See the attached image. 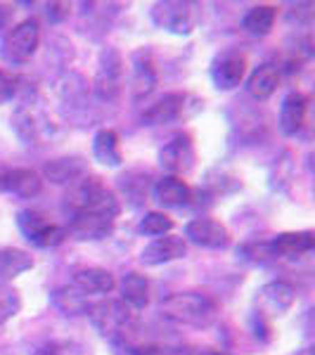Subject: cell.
<instances>
[{"mask_svg": "<svg viewBox=\"0 0 315 355\" xmlns=\"http://www.w3.org/2000/svg\"><path fill=\"white\" fill-rule=\"evenodd\" d=\"M219 313V303L209 294H199V291H178V294H171L162 301V315L169 322L194 329L211 327Z\"/></svg>", "mask_w": 315, "mask_h": 355, "instance_id": "obj_1", "label": "cell"}, {"mask_svg": "<svg viewBox=\"0 0 315 355\" xmlns=\"http://www.w3.org/2000/svg\"><path fill=\"white\" fill-rule=\"evenodd\" d=\"M88 315L93 327L114 343H124L126 336L137 327V313L124 301H100L88 308Z\"/></svg>", "mask_w": 315, "mask_h": 355, "instance_id": "obj_2", "label": "cell"}, {"mask_svg": "<svg viewBox=\"0 0 315 355\" xmlns=\"http://www.w3.org/2000/svg\"><path fill=\"white\" fill-rule=\"evenodd\" d=\"M71 211H85V214H97L117 220V216L121 214V204L100 178H83L74 190Z\"/></svg>", "mask_w": 315, "mask_h": 355, "instance_id": "obj_3", "label": "cell"}, {"mask_svg": "<svg viewBox=\"0 0 315 355\" xmlns=\"http://www.w3.org/2000/svg\"><path fill=\"white\" fill-rule=\"evenodd\" d=\"M38 45H41V26H38L36 19H24L5 33L0 55L12 67L26 64V62L36 55Z\"/></svg>", "mask_w": 315, "mask_h": 355, "instance_id": "obj_4", "label": "cell"}, {"mask_svg": "<svg viewBox=\"0 0 315 355\" xmlns=\"http://www.w3.org/2000/svg\"><path fill=\"white\" fill-rule=\"evenodd\" d=\"M17 227L33 246H41V249H53L60 246L67 239V227L55 225L50 223L41 211L36 209H24L17 214Z\"/></svg>", "mask_w": 315, "mask_h": 355, "instance_id": "obj_5", "label": "cell"}, {"mask_svg": "<svg viewBox=\"0 0 315 355\" xmlns=\"http://www.w3.org/2000/svg\"><path fill=\"white\" fill-rule=\"evenodd\" d=\"M152 21L164 31H171L176 36H187L197 26L199 10L194 3H178V0L157 3L152 8Z\"/></svg>", "mask_w": 315, "mask_h": 355, "instance_id": "obj_6", "label": "cell"}, {"mask_svg": "<svg viewBox=\"0 0 315 355\" xmlns=\"http://www.w3.org/2000/svg\"><path fill=\"white\" fill-rule=\"evenodd\" d=\"M124 81V57L114 48L102 50L100 62H97V76H95V95L105 102L117 100L121 93Z\"/></svg>", "mask_w": 315, "mask_h": 355, "instance_id": "obj_7", "label": "cell"}, {"mask_svg": "<svg viewBox=\"0 0 315 355\" xmlns=\"http://www.w3.org/2000/svg\"><path fill=\"white\" fill-rule=\"evenodd\" d=\"M194 159H197V154H194L192 137L185 133L171 137L162 150H159V164H162V168L169 171L176 178L180 173H187L194 166Z\"/></svg>", "mask_w": 315, "mask_h": 355, "instance_id": "obj_8", "label": "cell"}, {"mask_svg": "<svg viewBox=\"0 0 315 355\" xmlns=\"http://www.w3.org/2000/svg\"><path fill=\"white\" fill-rule=\"evenodd\" d=\"M185 237L194 246H202V249H211V251H221L230 246V232H228V227L214 218H192L185 225Z\"/></svg>", "mask_w": 315, "mask_h": 355, "instance_id": "obj_9", "label": "cell"}, {"mask_svg": "<svg viewBox=\"0 0 315 355\" xmlns=\"http://www.w3.org/2000/svg\"><path fill=\"white\" fill-rule=\"evenodd\" d=\"M247 73V60L239 53H223L211 64V81L219 90H235L244 81Z\"/></svg>", "mask_w": 315, "mask_h": 355, "instance_id": "obj_10", "label": "cell"}, {"mask_svg": "<svg viewBox=\"0 0 315 355\" xmlns=\"http://www.w3.org/2000/svg\"><path fill=\"white\" fill-rule=\"evenodd\" d=\"M112 232H114L112 218H105V216H97V214H85V211H71L69 214L67 234H74L76 239L97 242V239L110 237Z\"/></svg>", "mask_w": 315, "mask_h": 355, "instance_id": "obj_11", "label": "cell"}, {"mask_svg": "<svg viewBox=\"0 0 315 355\" xmlns=\"http://www.w3.org/2000/svg\"><path fill=\"white\" fill-rule=\"evenodd\" d=\"M187 254V244L185 239L178 234H164V237L152 239L150 244L142 249L140 261L145 266H164V263L178 261Z\"/></svg>", "mask_w": 315, "mask_h": 355, "instance_id": "obj_12", "label": "cell"}, {"mask_svg": "<svg viewBox=\"0 0 315 355\" xmlns=\"http://www.w3.org/2000/svg\"><path fill=\"white\" fill-rule=\"evenodd\" d=\"M43 190V178L36 171L12 168L3 173V192H10L22 199H33Z\"/></svg>", "mask_w": 315, "mask_h": 355, "instance_id": "obj_13", "label": "cell"}, {"mask_svg": "<svg viewBox=\"0 0 315 355\" xmlns=\"http://www.w3.org/2000/svg\"><path fill=\"white\" fill-rule=\"evenodd\" d=\"M315 246V237L313 232H282L278 237H273L271 242H266V251L268 256H301L308 254Z\"/></svg>", "mask_w": 315, "mask_h": 355, "instance_id": "obj_14", "label": "cell"}, {"mask_svg": "<svg viewBox=\"0 0 315 355\" xmlns=\"http://www.w3.org/2000/svg\"><path fill=\"white\" fill-rule=\"evenodd\" d=\"M261 306L266 308L271 315H282L287 313L296 301V289L291 287L289 282H282V279H275V282L263 284L259 291Z\"/></svg>", "mask_w": 315, "mask_h": 355, "instance_id": "obj_15", "label": "cell"}, {"mask_svg": "<svg viewBox=\"0 0 315 355\" xmlns=\"http://www.w3.org/2000/svg\"><path fill=\"white\" fill-rule=\"evenodd\" d=\"M71 287H76L81 294H112L117 289V279L105 268H83L74 272Z\"/></svg>", "mask_w": 315, "mask_h": 355, "instance_id": "obj_16", "label": "cell"}, {"mask_svg": "<svg viewBox=\"0 0 315 355\" xmlns=\"http://www.w3.org/2000/svg\"><path fill=\"white\" fill-rule=\"evenodd\" d=\"M154 199L166 209H182V206L190 204L192 190L182 178L176 175H166L154 185Z\"/></svg>", "mask_w": 315, "mask_h": 355, "instance_id": "obj_17", "label": "cell"}, {"mask_svg": "<svg viewBox=\"0 0 315 355\" xmlns=\"http://www.w3.org/2000/svg\"><path fill=\"white\" fill-rule=\"evenodd\" d=\"M12 128H15V133L26 142V145H38V142L43 140L48 125H45L41 114L33 110V107L22 105V107H17L15 114H12Z\"/></svg>", "mask_w": 315, "mask_h": 355, "instance_id": "obj_18", "label": "cell"}, {"mask_svg": "<svg viewBox=\"0 0 315 355\" xmlns=\"http://www.w3.org/2000/svg\"><path fill=\"white\" fill-rule=\"evenodd\" d=\"M185 102H187V95H182V93L164 95L159 102H154L150 110H145L142 121L147 125H162V123L176 121V119H180L182 112H185Z\"/></svg>", "mask_w": 315, "mask_h": 355, "instance_id": "obj_19", "label": "cell"}, {"mask_svg": "<svg viewBox=\"0 0 315 355\" xmlns=\"http://www.w3.org/2000/svg\"><path fill=\"white\" fill-rule=\"evenodd\" d=\"M306 110H308V102L306 97L301 93H289L280 105V130L282 135H296L306 123Z\"/></svg>", "mask_w": 315, "mask_h": 355, "instance_id": "obj_20", "label": "cell"}, {"mask_svg": "<svg viewBox=\"0 0 315 355\" xmlns=\"http://www.w3.org/2000/svg\"><path fill=\"white\" fill-rule=\"evenodd\" d=\"M133 97L135 100H142V97H147L154 90V85H157V69H154V62H152V55L147 53V50H137L133 53Z\"/></svg>", "mask_w": 315, "mask_h": 355, "instance_id": "obj_21", "label": "cell"}, {"mask_svg": "<svg viewBox=\"0 0 315 355\" xmlns=\"http://www.w3.org/2000/svg\"><path fill=\"white\" fill-rule=\"evenodd\" d=\"M93 157L97 164L107 168H119L124 164V152L119 135L112 128H100L93 137Z\"/></svg>", "mask_w": 315, "mask_h": 355, "instance_id": "obj_22", "label": "cell"}, {"mask_svg": "<svg viewBox=\"0 0 315 355\" xmlns=\"http://www.w3.org/2000/svg\"><path fill=\"white\" fill-rule=\"evenodd\" d=\"M121 289V301L133 311H142V308L150 303V282H147L145 275L140 272H128L119 284Z\"/></svg>", "mask_w": 315, "mask_h": 355, "instance_id": "obj_23", "label": "cell"}, {"mask_svg": "<svg viewBox=\"0 0 315 355\" xmlns=\"http://www.w3.org/2000/svg\"><path fill=\"white\" fill-rule=\"evenodd\" d=\"M280 85V71L275 64H261L247 78V93L254 100H268Z\"/></svg>", "mask_w": 315, "mask_h": 355, "instance_id": "obj_24", "label": "cell"}, {"mask_svg": "<svg viewBox=\"0 0 315 355\" xmlns=\"http://www.w3.org/2000/svg\"><path fill=\"white\" fill-rule=\"evenodd\" d=\"M33 268V259L22 249H15V246H5L0 249V284L12 282L15 277H19L22 272L31 270Z\"/></svg>", "mask_w": 315, "mask_h": 355, "instance_id": "obj_25", "label": "cell"}, {"mask_svg": "<svg viewBox=\"0 0 315 355\" xmlns=\"http://www.w3.org/2000/svg\"><path fill=\"white\" fill-rule=\"evenodd\" d=\"M43 173L48 180L57 182V185H65V182H74L78 178H83L85 166L81 159H55L43 168Z\"/></svg>", "mask_w": 315, "mask_h": 355, "instance_id": "obj_26", "label": "cell"}, {"mask_svg": "<svg viewBox=\"0 0 315 355\" xmlns=\"http://www.w3.org/2000/svg\"><path fill=\"white\" fill-rule=\"evenodd\" d=\"M275 17H278V10L273 5H256L251 8L242 19V26L247 28L251 36H268L275 26Z\"/></svg>", "mask_w": 315, "mask_h": 355, "instance_id": "obj_27", "label": "cell"}, {"mask_svg": "<svg viewBox=\"0 0 315 355\" xmlns=\"http://www.w3.org/2000/svg\"><path fill=\"white\" fill-rule=\"evenodd\" d=\"M53 303L60 308L65 315H78V313H88L85 306V294H81L76 287H62L53 294Z\"/></svg>", "mask_w": 315, "mask_h": 355, "instance_id": "obj_28", "label": "cell"}, {"mask_svg": "<svg viewBox=\"0 0 315 355\" xmlns=\"http://www.w3.org/2000/svg\"><path fill=\"white\" fill-rule=\"evenodd\" d=\"M173 230V220L169 218L166 214H159V211H150V214H145V218L140 220V225H137V232L145 234V237H164V234H169Z\"/></svg>", "mask_w": 315, "mask_h": 355, "instance_id": "obj_29", "label": "cell"}, {"mask_svg": "<svg viewBox=\"0 0 315 355\" xmlns=\"http://www.w3.org/2000/svg\"><path fill=\"white\" fill-rule=\"evenodd\" d=\"M22 308V296L12 284H0V327L15 318Z\"/></svg>", "mask_w": 315, "mask_h": 355, "instance_id": "obj_30", "label": "cell"}, {"mask_svg": "<svg viewBox=\"0 0 315 355\" xmlns=\"http://www.w3.org/2000/svg\"><path fill=\"white\" fill-rule=\"evenodd\" d=\"M17 83L19 78H15L12 73H8L5 69H0V102H8L17 95Z\"/></svg>", "mask_w": 315, "mask_h": 355, "instance_id": "obj_31", "label": "cell"}, {"mask_svg": "<svg viewBox=\"0 0 315 355\" xmlns=\"http://www.w3.org/2000/svg\"><path fill=\"white\" fill-rule=\"evenodd\" d=\"M33 355H69V353H67V348H65V346H55V343H53V346L38 348V351L33 353Z\"/></svg>", "mask_w": 315, "mask_h": 355, "instance_id": "obj_32", "label": "cell"}, {"mask_svg": "<svg viewBox=\"0 0 315 355\" xmlns=\"http://www.w3.org/2000/svg\"><path fill=\"white\" fill-rule=\"evenodd\" d=\"M8 28V12H5V8H0V33Z\"/></svg>", "mask_w": 315, "mask_h": 355, "instance_id": "obj_33", "label": "cell"}, {"mask_svg": "<svg viewBox=\"0 0 315 355\" xmlns=\"http://www.w3.org/2000/svg\"><path fill=\"white\" fill-rule=\"evenodd\" d=\"M202 355H232V353H225V351H206Z\"/></svg>", "mask_w": 315, "mask_h": 355, "instance_id": "obj_34", "label": "cell"}, {"mask_svg": "<svg viewBox=\"0 0 315 355\" xmlns=\"http://www.w3.org/2000/svg\"><path fill=\"white\" fill-rule=\"evenodd\" d=\"M3 173H5V168H0V192H3Z\"/></svg>", "mask_w": 315, "mask_h": 355, "instance_id": "obj_35", "label": "cell"}]
</instances>
